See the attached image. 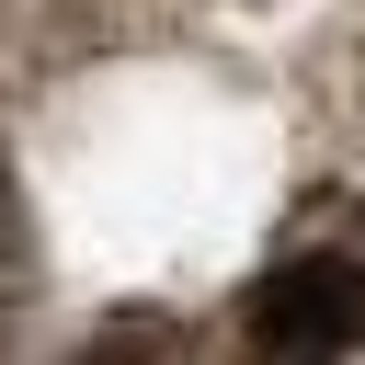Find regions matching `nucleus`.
<instances>
[{
  "instance_id": "f257e3e1",
  "label": "nucleus",
  "mask_w": 365,
  "mask_h": 365,
  "mask_svg": "<svg viewBox=\"0 0 365 365\" xmlns=\"http://www.w3.org/2000/svg\"><path fill=\"white\" fill-rule=\"evenodd\" d=\"M240 331H251L262 354H342V342H365V262H354V251H297V262H274V274L251 285Z\"/></svg>"
}]
</instances>
